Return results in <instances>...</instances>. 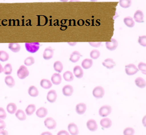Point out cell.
Returning a JSON list of instances; mask_svg holds the SVG:
<instances>
[{
  "mask_svg": "<svg viewBox=\"0 0 146 135\" xmlns=\"http://www.w3.org/2000/svg\"><path fill=\"white\" fill-rule=\"evenodd\" d=\"M86 105L84 103H79L76 106V111L78 114H83L86 111Z\"/></svg>",
  "mask_w": 146,
  "mask_h": 135,
  "instance_id": "obj_14",
  "label": "cell"
},
{
  "mask_svg": "<svg viewBox=\"0 0 146 135\" xmlns=\"http://www.w3.org/2000/svg\"><path fill=\"white\" fill-rule=\"evenodd\" d=\"M68 45H70V46H74L76 44H77V43H76V42H68Z\"/></svg>",
  "mask_w": 146,
  "mask_h": 135,
  "instance_id": "obj_47",
  "label": "cell"
},
{
  "mask_svg": "<svg viewBox=\"0 0 146 135\" xmlns=\"http://www.w3.org/2000/svg\"><path fill=\"white\" fill-rule=\"evenodd\" d=\"M41 135H53L52 133H50L49 132H44L43 133H42Z\"/></svg>",
  "mask_w": 146,
  "mask_h": 135,
  "instance_id": "obj_46",
  "label": "cell"
},
{
  "mask_svg": "<svg viewBox=\"0 0 146 135\" xmlns=\"http://www.w3.org/2000/svg\"><path fill=\"white\" fill-rule=\"evenodd\" d=\"M26 50L29 53H34L37 52L40 48V43L38 42L25 43Z\"/></svg>",
  "mask_w": 146,
  "mask_h": 135,
  "instance_id": "obj_1",
  "label": "cell"
},
{
  "mask_svg": "<svg viewBox=\"0 0 146 135\" xmlns=\"http://www.w3.org/2000/svg\"><path fill=\"white\" fill-rule=\"evenodd\" d=\"M124 23L127 27L129 28H132L135 26V21L133 19L130 17H127L123 20Z\"/></svg>",
  "mask_w": 146,
  "mask_h": 135,
  "instance_id": "obj_31",
  "label": "cell"
},
{
  "mask_svg": "<svg viewBox=\"0 0 146 135\" xmlns=\"http://www.w3.org/2000/svg\"><path fill=\"white\" fill-rule=\"evenodd\" d=\"M6 127V124L5 122L4 121V120L0 119V130H4L5 128Z\"/></svg>",
  "mask_w": 146,
  "mask_h": 135,
  "instance_id": "obj_43",
  "label": "cell"
},
{
  "mask_svg": "<svg viewBox=\"0 0 146 135\" xmlns=\"http://www.w3.org/2000/svg\"><path fill=\"white\" fill-rule=\"evenodd\" d=\"M54 55V51L51 47L46 48L43 54V57L44 60H49L52 59Z\"/></svg>",
  "mask_w": 146,
  "mask_h": 135,
  "instance_id": "obj_11",
  "label": "cell"
},
{
  "mask_svg": "<svg viewBox=\"0 0 146 135\" xmlns=\"http://www.w3.org/2000/svg\"><path fill=\"white\" fill-rule=\"evenodd\" d=\"M57 93L55 90H51L48 92L47 95V100L50 103H54L57 99Z\"/></svg>",
  "mask_w": 146,
  "mask_h": 135,
  "instance_id": "obj_8",
  "label": "cell"
},
{
  "mask_svg": "<svg viewBox=\"0 0 146 135\" xmlns=\"http://www.w3.org/2000/svg\"><path fill=\"white\" fill-rule=\"evenodd\" d=\"M57 135H70L68 132L66 130H62L59 131L57 134Z\"/></svg>",
  "mask_w": 146,
  "mask_h": 135,
  "instance_id": "obj_44",
  "label": "cell"
},
{
  "mask_svg": "<svg viewBox=\"0 0 146 135\" xmlns=\"http://www.w3.org/2000/svg\"><path fill=\"white\" fill-rule=\"evenodd\" d=\"M73 73L76 77L78 79L82 78L83 76V71L81 67L79 66H76L74 67L73 70Z\"/></svg>",
  "mask_w": 146,
  "mask_h": 135,
  "instance_id": "obj_18",
  "label": "cell"
},
{
  "mask_svg": "<svg viewBox=\"0 0 146 135\" xmlns=\"http://www.w3.org/2000/svg\"><path fill=\"white\" fill-rule=\"evenodd\" d=\"M135 21L138 23H144V14L141 10H137L133 15Z\"/></svg>",
  "mask_w": 146,
  "mask_h": 135,
  "instance_id": "obj_13",
  "label": "cell"
},
{
  "mask_svg": "<svg viewBox=\"0 0 146 135\" xmlns=\"http://www.w3.org/2000/svg\"><path fill=\"white\" fill-rule=\"evenodd\" d=\"M103 65L107 69H111L115 67L116 63L113 59L108 58L103 62Z\"/></svg>",
  "mask_w": 146,
  "mask_h": 135,
  "instance_id": "obj_16",
  "label": "cell"
},
{
  "mask_svg": "<svg viewBox=\"0 0 146 135\" xmlns=\"http://www.w3.org/2000/svg\"><path fill=\"white\" fill-rule=\"evenodd\" d=\"M8 47L10 51L15 53H18L20 51L21 49V45L17 43H9Z\"/></svg>",
  "mask_w": 146,
  "mask_h": 135,
  "instance_id": "obj_25",
  "label": "cell"
},
{
  "mask_svg": "<svg viewBox=\"0 0 146 135\" xmlns=\"http://www.w3.org/2000/svg\"><path fill=\"white\" fill-rule=\"evenodd\" d=\"M86 126L88 129L91 132H95L98 128V126L96 120L92 119H89L87 121Z\"/></svg>",
  "mask_w": 146,
  "mask_h": 135,
  "instance_id": "obj_9",
  "label": "cell"
},
{
  "mask_svg": "<svg viewBox=\"0 0 146 135\" xmlns=\"http://www.w3.org/2000/svg\"><path fill=\"white\" fill-rule=\"evenodd\" d=\"M5 82L7 86L10 88H12L15 86V82L13 77L11 76H7L5 78Z\"/></svg>",
  "mask_w": 146,
  "mask_h": 135,
  "instance_id": "obj_21",
  "label": "cell"
},
{
  "mask_svg": "<svg viewBox=\"0 0 146 135\" xmlns=\"http://www.w3.org/2000/svg\"><path fill=\"white\" fill-rule=\"evenodd\" d=\"M92 94L96 98H102L105 94V90L102 86H96L93 89Z\"/></svg>",
  "mask_w": 146,
  "mask_h": 135,
  "instance_id": "obj_6",
  "label": "cell"
},
{
  "mask_svg": "<svg viewBox=\"0 0 146 135\" xmlns=\"http://www.w3.org/2000/svg\"><path fill=\"white\" fill-rule=\"evenodd\" d=\"M0 135H8V132L5 130H0Z\"/></svg>",
  "mask_w": 146,
  "mask_h": 135,
  "instance_id": "obj_45",
  "label": "cell"
},
{
  "mask_svg": "<svg viewBox=\"0 0 146 135\" xmlns=\"http://www.w3.org/2000/svg\"><path fill=\"white\" fill-rule=\"evenodd\" d=\"M125 71L127 75L132 76L135 75L139 71L137 67L134 64L127 65L125 67Z\"/></svg>",
  "mask_w": 146,
  "mask_h": 135,
  "instance_id": "obj_3",
  "label": "cell"
},
{
  "mask_svg": "<svg viewBox=\"0 0 146 135\" xmlns=\"http://www.w3.org/2000/svg\"><path fill=\"white\" fill-rule=\"evenodd\" d=\"M35 63V60L34 57H29L26 58L24 61V64L26 66H31Z\"/></svg>",
  "mask_w": 146,
  "mask_h": 135,
  "instance_id": "obj_36",
  "label": "cell"
},
{
  "mask_svg": "<svg viewBox=\"0 0 146 135\" xmlns=\"http://www.w3.org/2000/svg\"><path fill=\"white\" fill-rule=\"evenodd\" d=\"M111 112L112 108L110 106L104 105L100 108L98 111V113L100 116L106 117L110 115Z\"/></svg>",
  "mask_w": 146,
  "mask_h": 135,
  "instance_id": "obj_4",
  "label": "cell"
},
{
  "mask_svg": "<svg viewBox=\"0 0 146 135\" xmlns=\"http://www.w3.org/2000/svg\"><path fill=\"white\" fill-rule=\"evenodd\" d=\"M9 54L3 51H0V61L2 62H6L9 60Z\"/></svg>",
  "mask_w": 146,
  "mask_h": 135,
  "instance_id": "obj_33",
  "label": "cell"
},
{
  "mask_svg": "<svg viewBox=\"0 0 146 135\" xmlns=\"http://www.w3.org/2000/svg\"><path fill=\"white\" fill-rule=\"evenodd\" d=\"M90 56L92 59L94 60H96L98 59V57L100 56V53L99 51L98 50H93L91 51L90 53Z\"/></svg>",
  "mask_w": 146,
  "mask_h": 135,
  "instance_id": "obj_37",
  "label": "cell"
},
{
  "mask_svg": "<svg viewBox=\"0 0 146 135\" xmlns=\"http://www.w3.org/2000/svg\"><path fill=\"white\" fill-rule=\"evenodd\" d=\"M36 110V106L34 104H30L25 109V114L28 116H31L34 114Z\"/></svg>",
  "mask_w": 146,
  "mask_h": 135,
  "instance_id": "obj_29",
  "label": "cell"
},
{
  "mask_svg": "<svg viewBox=\"0 0 146 135\" xmlns=\"http://www.w3.org/2000/svg\"><path fill=\"white\" fill-rule=\"evenodd\" d=\"M119 5L122 8H127L131 6V1L130 0H120L119 1Z\"/></svg>",
  "mask_w": 146,
  "mask_h": 135,
  "instance_id": "obj_34",
  "label": "cell"
},
{
  "mask_svg": "<svg viewBox=\"0 0 146 135\" xmlns=\"http://www.w3.org/2000/svg\"><path fill=\"white\" fill-rule=\"evenodd\" d=\"M7 112L10 114H15L17 111V106L15 103H10L7 106Z\"/></svg>",
  "mask_w": 146,
  "mask_h": 135,
  "instance_id": "obj_24",
  "label": "cell"
},
{
  "mask_svg": "<svg viewBox=\"0 0 146 135\" xmlns=\"http://www.w3.org/2000/svg\"><path fill=\"white\" fill-rule=\"evenodd\" d=\"M28 94L32 97H36L39 95V91L36 86H31L28 89Z\"/></svg>",
  "mask_w": 146,
  "mask_h": 135,
  "instance_id": "obj_28",
  "label": "cell"
},
{
  "mask_svg": "<svg viewBox=\"0 0 146 135\" xmlns=\"http://www.w3.org/2000/svg\"><path fill=\"white\" fill-rule=\"evenodd\" d=\"M3 72L5 75L8 76L12 72V67L10 64H7L3 68Z\"/></svg>",
  "mask_w": 146,
  "mask_h": 135,
  "instance_id": "obj_35",
  "label": "cell"
},
{
  "mask_svg": "<svg viewBox=\"0 0 146 135\" xmlns=\"http://www.w3.org/2000/svg\"><path fill=\"white\" fill-rule=\"evenodd\" d=\"M118 46V42L116 39H112L110 41L107 42L106 43V48L110 51H114Z\"/></svg>",
  "mask_w": 146,
  "mask_h": 135,
  "instance_id": "obj_7",
  "label": "cell"
},
{
  "mask_svg": "<svg viewBox=\"0 0 146 135\" xmlns=\"http://www.w3.org/2000/svg\"><path fill=\"white\" fill-rule=\"evenodd\" d=\"M3 72V67L2 65L0 64V73Z\"/></svg>",
  "mask_w": 146,
  "mask_h": 135,
  "instance_id": "obj_48",
  "label": "cell"
},
{
  "mask_svg": "<svg viewBox=\"0 0 146 135\" xmlns=\"http://www.w3.org/2000/svg\"><path fill=\"white\" fill-rule=\"evenodd\" d=\"M88 43L92 47H94L95 48H98V47H100L102 43L100 42H89Z\"/></svg>",
  "mask_w": 146,
  "mask_h": 135,
  "instance_id": "obj_42",
  "label": "cell"
},
{
  "mask_svg": "<svg viewBox=\"0 0 146 135\" xmlns=\"http://www.w3.org/2000/svg\"><path fill=\"white\" fill-rule=\"evenodd\" d=\"M44 125L49 130H53L56 128L57 123L52 117H48L44 120Z\"/></svg>",
  "mask_w": 146,
  "mask_h": 135,
  "instance_id": "obj_5",
  "label": "cell"
},
{
  "mask_svg": "<svg viewBox=\"0 0 146 135\" xmlns=\"http://www.w3.org/2000/svg\"><path fill=\"white\" fill-rule=\"evenodd\" d=\"M63 78L67 82H71L74 80V75L71 71H66L63 74Z\"/></svg>",
  "mask_w": 146,
  "mask_h": 135,
  "instance_id": "obj_30",
  "label": "cell"
},
{
  "mask_svg": "<svg viewBox=\"0 0 146 135\" xmlns=\"http://www.w3.org/2000/svg\"><path fill=\"white\" fill-rule=\"evenodd\" d=\"M53 68L54 69L55 71L57 72L58 73H60L63 70V65L62 64V62L56 61L54 63Z\"/></svg>",
  "mask_w": 146,
  "mask_h": 135,
  "instance_id": "obj_32",
  "label": "cell"
},
{
  "mask_svg": "<svg viewBox=\"0 0 146 135\" xmlns=\"http://www.w3.org/2000/svg\"><path fill=\"white\" fill-rule=\"evenodd\" d=\"M15 114V116L16 118L21 121H24L27 118V115L25 114V111L23 110L19 109L17 110Z\"/></svg>",
  "mask_w": 146,
  "mask_h": 135,
  "instance_id": "obj_22",
  "label": "cell"
},
{
  "mask_svg": "<svg viewBox=\"0 0 146 135\" xmlns=\"http://www.w3.org/2000/svg\"><path fill=\"white\" fill-rule=\"evenodd\" d=\"M100 126L104 128H108L111 127L112 122L111 119L108 118H104L103 119H101L100 121Z\"/></svg>",
  "mask_w": 146,
  "mask_h": 135,
  "instance_id": "obj_20",
  "label": "cell"
},
{
  "mask_svg": "<svg viewBox=\"0 0 146 135\" xmlns=\"http://www.w3.org/2000/svg\"><path fill=\"white\" fill-rule=\"evenodd\" d=\"M40 85L41 87L44 89H48L50 88L52 86V83L50 80L47 79H43L40 81Z\"/></svg>",
  "mask_w": 146,
  "mask_h": 135,
  "instance_id": "obj_23",
  "label": "cell"
},
{
  "mask_svg": "<svg viewBox=\"0 0 146 135\" xmlns=\"http://www.w3.org/2000/svg\"><path fill=\"white\" fill-rule=\"evenodd\" d=\"M93 65L92 60L89 59H86L82 61L81 66L82 68L84 69H88L90 68Z\"/></svg>",
  "mask_w": 146,
  "mask_h": 135,
  "instance_id": "obj_26",
  "label": "cell"
},
{
  "mask_svg": "<svg viewBox=\"0 0 146 135\" xmlns=\"http://www.w3.org/2000/svg\"><path fill=\"white\" fill-rule=\"evenodd\" d=\"M62 94L66 96H71L74 92V88L71 85H66L64 86L62 89Z\"/></svg>",
  "mask_w": 146,
  "mask_h": 135,
  "instance_id": "obj_10",
  "label": "cell"
},
{
  "mask_svg": "<svg viewBox=\"0 0 146 135\" xmlns=\"http://www.w3.org/2000/svg\"><path fill=\"white\" fill-rule=\"evenodd\" d=\"M139 43L143 47H146V36H139L138 40Z\"/></svg>",
  "mask_w": 146,
  "mask_h": 135,
  "instance_id": "obj_40",
  "label": "cell"
},
{
  "mask_svg": "<svg viewBox=\"0 0 146 135\" xmlns=\"http://www.w3.org/2000/svg\"><path fill=\"white\" fill-rule=\"evenodd\" d=\"M135 130L132 128L128 127L123 131L124 135H134L135 134Z\"/></svg>",
  "mask_w": 146,
  "mask_h": 135,
  "instance_id": "obj_38",
  "label": "cell"
},
{
  "mask_svg": "<svg viewBox=\"0 0 146 135\" xmlns=\"http://www.w3.org/2000/svg\"><path fill=\"white\" fill-rule=\"evenodd\" d=\"M51 82L53 84L58 85L62 82V76L59 73H54L51 76Z\"/></svg>",
  "mask_w": 146,
  "mask_h": 135,
  "instance_id": "obj_15",
  "label": "cell"
},
{
  "mask_svg": "<svg viewBox=\"0 0 146 135\" xmlns=\"http://www.w3.org/2000/svg\"><path fill=\"white\" fill-rule=\"evenodd\" d=\"M47 114H48L47 109L43 107L39 108V109L36 110V116L38 117L39 118H41L46 116Z\"/></svg>",
  "mask_w": 146,
  "mask_h": 135,
  "instance_id": "obj_17",
  "label": "cell"
},
{
  "mask_svg": "<svg viewBox=\"0 0 146 135\" xmlns=\"http://www.w3.org/2000/svg\"><path fill=\"white\" fill-rule=\"evenodd\" d=\"M17 75L20 79H24L29 75V71L26 67L22 65L21 66L17 72Z\"/></svg>",
  "mask_w": 146,
  "mask_h": 135,
  "instance_id": "obj_2",
  "label": "cell"
},
{
  "mask_svg": "<svg viewBox=\"0 0 146 135\" xmlns=\"http://www.w3.org/2000/svg\"><path fill=\"white\" fill-rule=\"evenodd\" d=\"M6 117H7V113L4 110V109L2 107H0V119L4 120L6 119Z\"/></svg>",
  "mask_w": 146,
  "mask_h": 135,
  "instance_id": "obj_41",
  "label": "cell"
},
{
  "mask_svg": "<svg viewBox=\"0 0 146 135\" xmlns=\"http://www.w3.org/2000/svg\"><path fill=\"white\" fill-rule=\"evenodd\" d=\"M138 70L139 71H141L143 73L146 75V64L144 63L141 62L138 65Z\"/></svg>",
  "mask_w": 146,
  "mask_h": 135,
  "instance_id": "obj_39",
  "label": "cell"
},
{
  "mask_svg": "<svg viewBox=\"0 0 146 135\" xmlns=\"http://www.w3.org/2000/svg\"><path fill=\"white\" fill-rule=\"evenodd\" d=\"M68 132L71 135H78L79 134V129L77 126L74 123L68 124Z\"/></svg>",
  "mask_w": 146,
  "mask_h": 135,
  "instance_id": "obj_12",
  "label": "cell"
},
{
  "mask_svg": "<svg viewBox=\"0 0 146 135\" xmlns=\"http://www.w3.org/2000/svg\"><path fill=\"white\" fill-rule=\"evenodd\" d=\"M82 57V55L80 54L77 51H75L73 53H72L70 57V61L73 63H76L79 61L80 60V57Z\"/></svg>",
  "mask_w": 146,
  "mask_h": 135,
  "instance_id": "obj_19",
  "label": "cell"
},
{
  "mask_svg": "<svg viewBox=\"0 0 146 135\" xmlns=\"http://www.w3.org/2000/svg\"><path fill=\"white\" fill-rule=\"evenodd\" d=\"M135 83L138 87L141 88H144L146 87V81L141 77H137L135 80Z\"/></svg>",
  "mask_w": 146,
  "mask_h": 135,
  "instance_id": "obj_27",
  "label": "cell"
}]
</instances>
